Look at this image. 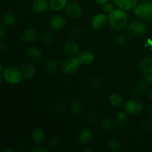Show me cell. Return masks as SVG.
<instances>
[{
  "label": "cell",
  "instance_id": "obj_1",
  "mask_svg": "<svg viewBox=\"0 0 152 152\" xmlns=\"http://www.w3.org/2000/svg\"><path fill=\"white\" fill-rule=\"evenodd\" d=\"M108 21L111 28L119 31L126 26L129 21V16L123 9H115L108 14Z\"/></svg>",
  "mask_w": 152,
  "mask_h": 152
},
{
  "label": "cell",
  "instance_id": "obj_2",
  "mask_svg": "<svg viewBox=\"0 0 152 152\" xmlns=\"http://www.w3.org/2000/svg\"><path fill=\"white\" fill-rule=\"evenodd\" d=\"M2 78L10 84H17L22 80V74L19 68L13 66L7 67L1 71V80H2Z\"/></svg>",
  "mask_w": 152,
  "mask_h": 152
},
{
  "label": "cell",
  "instance_id": "obj_3",
  "mask_svg": "<svg viewBox=\"0 0 152 152\" xmlns=\"http://www.w3.org/2000/svg\"><path fill=\"white\" fill-rule=\"evenodd\" d=\"M135 15L148 22H152V2L140 3L134 7Z\"/></svg>",
  "mask_w": 152,
  "mask_h": 152
},
{
  "label": "cell",
  "instance_id": "obj_4",
  "mask_svg": "<svg viewBox=\"0 0 152 152\" xmlns=\"http://www.w3.org/2000/svg\"><path fill=\"white\" fill-rule=\"evenodd\" d=\"M80 62L76 57H71L69 59H66L63 62L62 66V70L65 74L68 75H72L75 74L78 71L79 68L80 66Z\"/></svg>",
  "mask_w": 152,
  "mask_h": 152
},
{
  "label": "cell",
  "instance_id": "obj_5",
  "mask_svg": "<svg viewBox=\"0 0 152 152\" xmlns=\"http://www.w3.org/2000/svg\"><path fill=\"white\" fill-rule=\"evenodd\" d=\"M147 32V28L145 24L138 21H133L129 25V33L132 36L141 37Z\"/></svg>",
  "mask_w": 152,
  "mask_h": 152
},
{
  "label": "cell",
  "instance_id": "obj_6",
  "mask_svg": "<svg viewBox=\"0 0 152 152\" xmlns=\"http://www.w3.org/2000/svg\"><path fill=\"white\" fill-rule=\"evenodd\" d=\"M140 70L145 80L152 82V58L145 57L141 61Z\"/></svg>",
  "mask_w": 152,
  "mask_h": 152
},
{
  "label": "cell",
  "instance_id": "obj_7",
  "mask_svg": "<svg viewBox=\"0 0 152 152\" xmlns=\"http://www.w3.org/2000/svg\"><path fill=\"white\" fill-rule=\"evenodd\" d=\"M142 104L135 99H129L125 105V109L126 112L132 115H137L142 111Z\"/></svg>",
  "mask_w": 152,
  "mask_h": 152
},
{
  "label": "cell",
  "instance_id": "obj_8",
  "mask_svg": "<svg viewBox=\"0 0 152 152\" xmlns=\"http://www.w3.org/2000/svg\"><path fill=\"white\" fill-rule=\"evenodd\" d=\"M65 11L69 17L77 19L81 16L83 10H82L81 6L77 1H73L68 3V5L65 7Z\"/></svg>",
  "mask_w": 152,
  "mask_h": 152
},
{
  "label": "cell",
  "instance_id": "obj_9",
  "mask_svg": "<svg viewBox=\"0 0 152 152\" xmlns=\"http://www.w3.org/2000/svg\"><path fill=\"white\" fill-rule=\"evenodd\" d=\"M39 37V32L37 29L29 28H27L24 31L23 34L21 37V39L22 41L26 42H35L38 41Z\"/></svg>",
  "mask_w": 152,
  "mask_h": 152
},
{
  "label": "cell",
  "instance_id": "obj_10",
  "mask_svg": "<svg viewBox=\"0 0 152 152\" xmlns=\"http://www.w3.org/2000/svg\"><path fill=\"white\" fill-rule=\"evenodd\" d=\"M50 7V1L48 0H34L31 5V10L34 13H42Z\"/></svg>",
  "mask_w": 152,
  "mask_h": 152
},
{
  "label": "cell",
  "instance_id": "obj_11",
  "mask_svg": "<svg viewBox=\"0 0 152 152\" xmlns=\"http://www.w3.org/2000/svg\"><path fill=\"white\" fill-rule=\"evenodd\" d=\"M19 70L22 74V80H30L35 75L36 69L31 64L24 63L20 65Z\"/></svg>",
  "mask_w": 152,
  "mask_h": 152
},
{
  "label": "cell",
  "instance_id": "obj_12",
  "mask_svg": "<svg viewBox=\"0 0 152 152\" xmlns=\"http://www.w3.org/2000/svg\"><path fill=\"white\" fill-rule=\"evenodd\" d=\"M107 23V16L104 13H97L95 15L91 20V25L95 29H102Z\"/></svg>",
  "mask_w": 152,
  "mask_h": 152
},
{
  "label": "cell",
  "instance_id": "obj_13",
  "mask_svg": "<svg viewBox=\"0 0 152 152\" xmlns=\"http://www.w3.org/2000/svg\"><path fill=\"white\" fill-rule=\"evenodd\" d=\"M64 49L67 54L70 56H77L79 52V45L74 40H68L64 45Z\"/></svg>",
  "mask_w": 152,
  "mask_h": 152
},
{
  "label": "cell",
  "instance_id": "obj_14",
  "mask_svg": "<svg viewBox=\"0 0 152 152\" xmlns=\"http://www.w3.org/2000/svg\"><path fill=\"white\" fill-rule=\"evenodd\" d=\"M76 57L77 58L80 64L83 65H90L94 60V55L93 54V53L88 50L79 53L76 56Z\"/></svg>",
  "mask_w": 152,
  "mask_h": 152
},
{
  "label": "cell",
  "instance_id": "obj_15",
  "mask_svg": "<svg viewBox=\"0 0 152 152\" xmlns=\"http://www.w3.org/2000/svg\"><path fill=\"white\" fill-rule=\"evenodd\" d=\"M26 56L32 62H38L42 57V53L37 48L31 47L26 50Z\"/></svg>",
  "mask_w": 152,
  "mask_h": 152
},
{
  "label": "cell",
  "instance_id": "obj_16",
  "mask_svg": "<svg viewBox=\"0 0 152 152\" xmlns=\"http://www.w3.org/2000/svg\"><path fill=\"white\" fill-rule=\"evenodd\" d=\"M138 0H114L117 7L125 10L134 9L137 6Z\"/></svg>",
  "mask_w": 152,
  "mask_h": 152
},
{
  "label": "cell",
  "instance_id": "obj_17",
  "mask_svg": "<svg viewBox=\"0 0 152 152\" xmlns=\"http://www.w3.org/2000/svg\"><path fill=\"white\" fill-rule=\"evenodd\" d=\"M50 26L54 30H61L65 26V19L59 15L51 17L50 20Z\"/></svg>",
  "mask_w": 152,
  "mask_h": 152
},
{
  "label": "cell",
  "instance_id": "obj_18",
  "mask_svg": "<svg viewBox=\"0 0 152 152\" xmlns=\"http://www.w3.org/2000/svg\"><path fill=\"white\" fill-rule=\"evenodd\" d=\"M78 139L82 144L87 145L91 142L93 140V134L88 129H83L79 134Z\"/></svg>",
  "mask_w": 152,
  "mask_h": 152
},
{
  "label": "cell",
  "instance_id": "obj_19",
  "mask_svg": "<svg viewBox=\"0 0 152 152\" xmlns=\"http://www.w3.org/2000/svg\"><path fill=\"white\" fill-rule=\"evenodd\" d=\"M31 138L35 143H42L45 139V134L41 129H35L31 133Z\"/></svg>",
  "mask_w": 152,
  "mask_h": 152
},
{
  "label": "cell",
  "instance_id": "obj_20",
  "mask_svg": "<svg viewBox=\"0 0 152 152\" xmlns=\"http://www.w3.org/2000/svg\"><path fill=\"white\" fill-rule=\"evenodd\" d=\"M68 4V0H50V7L55 11L63 10Z\"/></svg>",
  "mask_w": 152,
  "mask_h": 152
},
{
  "label": "cell",
  "instance_id": "obj_21",
  "mask_svg": "<svg viewBox=\"0 0 152 152\" xmlns=\"http://www.w3.org/2000/svg\"><path fill=\"white\" fill-rule=\"evenodd\" d=\"M45 68L46 71L50 74H54L59 69V64L54 59H49L45 62Z\"/></svg>",
  "mask_w": 152,
  "mask_h": 152
},
{
  "label": "cell",
  "instance_id": "obj_22",
  "mask_svg": "<svg viewBox=\"0 0 152 152\" xmlns=\"http://www.w3.org/2000/svg\"><path fill=\"white\" fill-rule=\"evenodd\" d=\"M16 22V16L13 13H6L2 16V24L5 26H10Z\"/></svg>",
  "mask_w": 152,
  "mask_h": 152
},
{
  "label": "cell",
  "instance_id": "obj_23",
  "mask_svg": "<svg viewBox=\"0 0 152 152\" xmlns=\"http://www.w3.org/2000/svg\"><path fill=\"white\" fill-rule=\"evenodd\" d=\"M100 126L103 131H105V132H110L114 128V123L111 121V119L108 118V117H104L101 120Z\"/></svg>",
  "mask_w": 152,
  "mask_h": 152
},
{
  "label": "cell",
  "instance_id": "obj_24",
  "mask_svg": "<svg viewBox=\"0 0 152 152\" xmlns=\"http://www.w3.org/2000/svg\"><path fill=\"white\" fill-rule=\"evenodd\" d=\"M109 100L111 105L114 107H120L123 102V99L122 96L117 93L111 94Z\"/></svg>",
  "mask_w": 152,
  "mask_h": 152
},
{
  "label": "cell",
  "instance_id": "obj_25",
  "mask_svg": "<svg viewBox=\"0 0 152 152\" xmlns=\"http://www.w3.org/2000/svg\"><path fill=\"white\" fill-rule=\"evenodd\" d=\"M147 88V84L145 81L138 82L134 87V92L137 95H141L145 93Z\"/></svg>",
  "mask_w": 152,
  "mask_h": 152
},
{
  "label": "cell",
  "instance_id": "obj_26",
  "mask_svg": "<svg viewBox=\"0 0 152 152\" xmlns=\"http://www.w3.org/2000/svg\"><path fill=\"white\" fill-rule=\"evenodd\" d=\"M71 109L74 114H80L83 111V105L80 101L74 99L71 102Z\"/></svg>",
  "mask_w": 152,
  "mask_h": 152
},
{
  "label": "cell",
  "instance_id": "obj_27",
  "mask_svg": "<svg viewBox=\"0 0 152 152\" xmlns=\"http://www.w3.org/2000/svg\"><path fill=\"white\" fill-rule=\"evenodd\" d=\"M117 123L119 126L123 128L128 124V117L123 112H120L117 116Z\"/></svg>",
  "mask_w": 152,
  "mask_h": 152
},
{
  "label": "cell",
  "instance_id": "obj_28",
  "mask_svg": "<svg viewBox=\"0 0 152 152\" xmlns=\"http://www.w3.org/2000/svg\"><path fill=\"white\" fill-rule=\"evenodd\" d=\"M120 147H121V143L117 139L111 140L108 143V148L111 151H118Z\"/></svg>",
  "mask_w": 152,
  "mask_h": 152
},
{
  "label": "cell",
  "instance_id": "obj_29",
  "mask_svg": "<svg viewBox=\"0 0 152 152\" xmlns=\"http://www.w3.org/2000/svg\"><path fill=\"white\" fill-rule=\"evenodd\" d=\"M128 42V37L123 34L117 35L115 38V43L117 45H125Z\"/></svg>",
  "mask_w": 152,
  "mask_h": 152
},
{
  "label": "cell",
  "instance_id": "obj_30",
  "mask_svg": "<svg viewBox=\"0 0 152 152\" xmlns=\"http://www.w3.org/2000/svg\"><path fill=\"white\" fill-rule=\"evenodd\" d=\"M101 85V80L98 77H93L89 81V86L91 88H98Z\"/></svg>",
  "mask_w": 152,
  "mask_h": 152
},
{
  "label": "cell",
  "instance_id": "obj_31",
  "mask_svg": "<svg viewBox=\"0 0 152 152\" xmlns=\"http://www.w3.org/2000/svg\"><path fill=\"white\" fill-rule=\"evenodd\" d=\"M53 109L54 111L57 114H61V113L64 112L65 110L66 109V105L65 103H62V102H59V103L56 104L53 107Z\"/></svg>",
  "mask_w": 152,
  "mask_h": 152
},
{
  "label": "cell",
  "instance_id": "obj_32",
  "mask_svg": "<svg viewBox=\"0 0 152 152\" xmlns=\"http://www.w3.org/2000/svg\"><path fill=\"white\" fill-rule=\"evenodd\" d=\"M59 144V140L57 137H53L49 140L48 142V146L50 148L54 149V148H57L58 145Z\"/></svg>",
  "mask_w": 152,
  "mask_h": 152
},
{
  "label": "cell",
  "instance_id": "obj_33",
  "mask_svg": "<svg viewBox=\"0 0 152 152\" xmlns=\"http://www.w3.org/2000/svg\"><path fill=\"white\" fill-rule=\"evenodd\" d=\"M102 10H103V11L105 12V13L109 14L110 13H111V12L114 10V7H113L111 3L106 2L105 4H103V6H102Z\"/></svg>",
  "mask_w": 152,
  "mask_h": 152
},
{
  "label": "cell",
  "instance_id": "obj_34",
  "mask_svg": "<svg viewBox=\"0 0 152 152\" xmlns=\"http://www.w3.org/2000/svg\"><path fill=\"white\" fill-rule=\"evenodd\" d=\"M43 41L47 44H50L53 42V34L50 32L46 33L43 37Z\"/></svg>",
  "mask_w": 152,
  "mask_h": 152
},
{
  "label": "cell",
  "instance_id": "obj_35",
  "mask_svg": "<svg viewBox=\"0 0 152 152\" xmlns=\"http://www.w3.org/2000/svg\"><path fill=\"white\" fill-rule=\"evenodd\" d=\"M79 33H80V31H79V29L77 28V27H71L69 29V31H68V34H69L71 37H77V36L79 35Z\"/></svg>",
  "mask_w": 152,
  "mask_h": 152
},
{
  "label": "cell",
  "instance_id": "obj_36",
  "mask_svg": "<svg viewBox=\"0 0 152 152\" xmlns=\"http://www.w3.org/2000/svg\"><path fill=\"white\" fill-rule=\"evenodd\" d=\"M88 120L91 123H95L97 122L98 120V115L95 113H91L88 115Z\"/></svg>",
  "mask_w": 152,
  "mask_h": 152
},
{
  "label": "cell",
  "instance_id": "obj_37",
  "mask_svg": "<svg viewBox=\"0 0 152 152\" xmlns=\"http://www.w3.org/2000/svg\"><path fill=\"white\" fill-rule=\"evenodd\" d=\"M151 128V125L148 123H144L140 127V131L142 132H147Z\"/></svg>",
  "mask_w": 152,
  "mask_h": 152
},
{
  "label": "cell",
  "instance_id": "obj_38",
  "mask_svg": "<svg viewBox=\"0 0 152 152\" xmlns=\"http://www.w3.org/2000/svg\"><path fill=\"white\" fill-rule=\"evenodd\" d=\"M4 26H5V25H3V24L1 25V26H0V37H1V38H3V37L6 35L7 31H6V28Z\"/></svg>",
  "mask_w": 152,
  "mask_h": 152
},
{
  "label": "cell",
  "instance_id": "obj_39",
  "mask_svg": "<svg viewBox=\"0 0 152 152\" xmlns=\"http://www.w3.org/2000/svg\"><path fill=\"white\" fill-rule=\"evenodd\" d=\"M34 151L35 152H48V149L47 148H45V146H42V145H39L37 148L34 149Z\"/></svg>",
  "mask_w": 152,
  "mask_h": 152
},
{
  "label": "cell",
  "instance_id": "obj_40",
  "mask_svg": "<svg viewBox=\"0 0 152 152\" xmlns=\"http://www.w3.org/2000/svg\"><path fill=\"white\" fill-rule=\"evenodd\" d=\"M1 151L3 152H13L14 150L9 146H3L2 148H1Z\"/></svg>",
  "mask_w": 152,
  "mask_h": 152
},
{
  "label": "cell",
  "instance_id": "obj_41",
  "mask_svg": "<svg viewBox=\"0 0 152 152\" xmlns=\"http://www.w3.org/2000/svg\"><path fill=\"white\" fill-rule=\"evenodd\" d=\"M6 49H7V43H6L5 42H1L0 43V50H1V51H4Z\"/></svg>",
  "mask_w": 152,
  "mask_h": 152
},
{
  "label": "cell",
  "instance_id": "obj_42",
  "mask_svg": "<svg viewBox=\"0 0 152 152\" xmlns=\"http://www.w3.org/2000/svg\"><path fill=\"white\" fill-rule=\"evenodd\" d=\"M94 1L98 4H104L106 2H108V0H94Z\"/></svg>",
  "mask_w": 152,
  "mask_h": 152
},
{
  "label": "cell",
  "instance_id": "obj_43",
  "mask_svg": "<svg viewBox=\"0 0 152 152\" xmlns=\"http://www.w3.org/2000/svg\"><path fill=\"white\" fill-rule=\"evenodd\" d=\"M148 96H149L150 99L152 100V87L151 88V89H150L149 92H148Z\"/></svg>",
  "mask_w": 152,
  "mask_h": 152
},
{
  "label": "cell",
  "instance_id": "obj_44",
  "mask_svg": "<svg viewBox=\"0 0 152 152\" xmlns=\"http://www.w3.org/2000/svg\"><path fill=\"white\" fill-rule=\"evenodd\" d=\"M148 114H149L150 117H151V119L152 120V106L150 107L149 111H148Z\"/></svg>",
  "mask_w": 152,
  "mask_h": 152
},
{
  "label": "cell",
  "instance_id": "obj_45",
  "mask_svg": "<svg viewBox=\"0 0 152 152\" xmlns=\"http://www.w3.org/2000/svg\"><path fill=\"white\" fill-rule=\"evenodd\" d=\"M83 151H88V152H92V151H94V150L93 149H91V148H87V149H84L83 150Z\"/></svg>",
  "mask_w": 152,
  "mask_h": 152
},
{
  "label": "cell",
  "instance_id": "obj_46",
  "mask_svg": "<svg viewBox=\"0 0 152 152\" xmlns=\"http://www.w3.org/2000/svg\"><path fill=\"white\" fill-rule=\"evenodd\" d=\"M142 1H146V0H142Z\"/></svg>",
  "mask_w": 152,
  "mask_h": 152
},
{
  "label": "cell",
  "instance_id": "obj_47",
  "mask_svg": "<svg viewBox=\"0 0 152 152\" xmlns=\"http://www.w3.org/2000/svg\"><path fill=\"white\" fill-rule=\"evenodd\" d=\"M151 2H152V0H151Z\"/></svg>",
  "mask_w": 152,
  "mask_h": 152
},
{
  "label": "cell",
  "instance_id": "obj_48",
  "mask_svg": "<svg viewBox=\"0 0 152 152\" xmlns=\"http://www.w3.org/2000/svg\"><path fill=\"white\" fill-rule=\"evenodd\" d=\"M3 1H4V0H3Z\"/></svg>",
  "mask_w": 152,
  "mask_h": 152
}]
</instances>
